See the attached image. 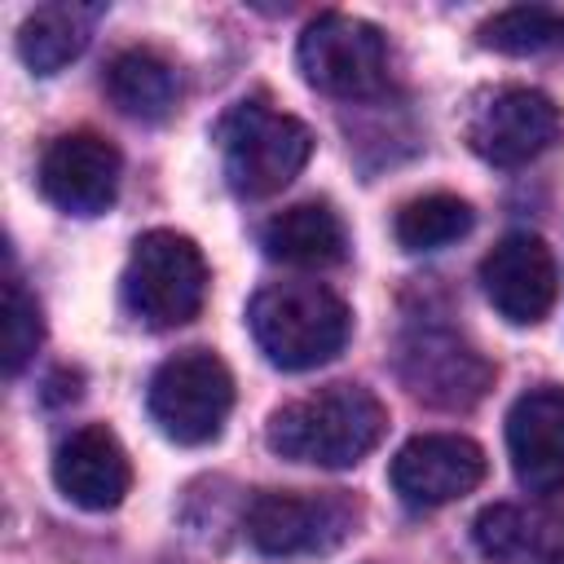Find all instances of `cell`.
Returning a JSON list of instances; mask_svg holds the SVG:
<instances>
[{
	"instance_id": "obj_1",
	"label": "cell",
	"mask_w": 564,
	"mask_h": 564,
	"mask_svg": "<svg viewBox=\"0 0 564 564\" xmlns=\"http://www.w3.org/2000/svg\"><path fill=\"white\" fill-rule=\"evenodd\" d=\"M388 427L383 401L366 383H326L269 414L264 441L278 458L313 467H357Z\"/></svg>"
},
{
	"instance_id": "obj_2",
	"label": "cell",
	"mask_w": 564,
	"mask_h": 564,
	"mask_svg": "<svg viewBox=\"0 0 564 564\" xmlns=\"http://www.w3.org/2000/svg\"><path fill=\"white\" fill-rule=\"evenodd\" d=\"M247 326L260 352L282 370H313L348 344V304L322 282H273L251 308Z\"/></svg>"
},
{
	"instance_id": "obj_3",
	"label": "cell",
	"mask_w": 564,
	"mask_h": 564,
	"mask_svg": "<svg viewBox=\"0 0 564 564\" xmlns=\"http://www.w3.org/2000/svg\"><path fill=\"white\" fill-rule=\"evenodd\" d=\"M220 154H225V181L238 198H269L286 189L308 154H313V132L295 115L273 110L264 97L238 101L220 128Z\"/></svg>"
},
{
	"instance_id": "obj_4",
	"label": "cell",
	"mask_w": 564,
	"mask_h": 564,
	"mask_svg": "<svg viewBox=\"0 0 564 564\" xmlns=\"http://www.w3.org/2000/svg\"><path fill=\"white\" fill-rule=\"evenodd\" d=\"M207 300V260L194 238L176 229H150L132 242L123 269V308L150 326L172 330L203 313Z\"/></svg>"
},
{
	"instance_id": "obj_5",
	"label": "cell",
	"mask_w": 564,
	"mask_h": 564,
	"mask_svg": "<svg viewBox=\"0 0 564 564\" xmlns=\"http://www.w3.org/2000/svg\"><path fill=\"white\" fill-rule=\"evenodd\" d=\"M150 419L176 445H207L220 436L234 410V375L207 348H185L167 357L145 392Z\"/></svg>"
},
{
	"instance_id": "obj_6",
	"label": "cell",
	"mask_w": 564,
	"mask_h": 564,
	"mask_svg": "<svg viewBox=\"0 0 564 564\" xmlns=\"http://www.w3.org/2000/svg\"><path fill=\"white\" fill-rule=\"evenodd\" d=\"M300 75L326 97H375L388 84V44L379 26L352 13H322L304 26L295 48Z\"/></svg>"
},
{
	"instance_id": "obj_7",
	"label": "cell",
	"mask_w": 564,
	"mask_h": 564,
	"mask_svg": "<svg viewBox=\"0 0 564 564\" xmlns=\"http://www.w3.org/2000/svg\"><path fill=\"white\" fill-rule=\"evenodd\" d=\"M357 529V502L348 494H291L264 489L247 507V542L260 555L295 560L326 555Z\"/></svg>"
},
{
	"instance_id": "obj_8",
	"label": "cell",
	"mask_w": 564,
	"mask_h": 564,
	"mask_svg": "<svg viewBox=\"0 0 564 564\" xmlns=\"http://www.w3.org/2000/svg\"><path fill=\"white\" fill-rule=\"evenodd\" d=\"M560 141V110L538 88H498L467 119V145L494 167H524Z\"/></svg>"
},
{
	"instance_id": "obj_9",
	"label": "cell",
	"mask_w": 564,
	"mask_h": 564,
	"mask_svg": "<svg viewBox=\"0 0 564 564\" xmlns=\"http://www.w3.org/2000/svg\"><path fill=\"white\" fill-rule=\"evenodd\" d=\"M401 375L414 397H423L427 405H445V410L476 405L494 383V366L445 326H423L405 335Z\"/></svg>"
},
{
	"instance_id": "obj_10",
	"label": "cell",
	"mask_w": 564,
	"mask_h": 564,
	"mask_svg": "<svg viewBox=\"0 0 564 564\" xmlns=\"http://www.w3.org/2000/svg\"><path fill=\"white\" fill-rule=\"evenodd\" d=\"M485 480V449L454 432H423L405 441L392 458V489L405 507L432 511Z\"/></svg>"
},
{
	"instance_id": "obj_11",
	"label": "cell",
	"mask_w": 564,
	"mask_h": 564,
	"mask_svg": "<svg viewBox=\"0 0 564 564\" xmlns=\"http://www.w3.org/2000/svg\"><path fill=\"white\" fill-rule=\"evenodd\" d=\"M119 150L97 132H62L40 154V189L66 216H101L119 194Z\"/></svg>"
},
{
	"instance_id": "obj_12",
	"label": "cell",
	"mask_w": 564,
	"mask_h": 564,
	"mask_svg": "<svg viewBox=\"0 0 564 564\" xmlns=\"http://www.w3.org/2000/svg\"><path fill=\"white\" fill-rule=\"evenodd\" d=\"M480 286L511 326H533L551 313L555 291H560L555 256L538 234L516 229L498 238L494 251L480 260Z\"/></svg>"
},
{
	"instance_id": "obj_13",
	"label": "cell",
	"mask_w": 564,
	"mask_h": 564,
	"mask_svg": "<svg viewBox=\"0 0 564 564\" xmlns=\"http://www.w3.org/2000/svg\"><path fill=\"white\" fill-rule=\"evenodd\" d=\"M511 471L533 494L564 489V388L542 383L516 397L507 414Z\"/></svg>"
},
{
	"instance_id": "obj_14",
	"label": "cell",
	"mask_w": 564,
	"mask_h": 564,
	"mask_svg": "<svg viewBox=\"0 0 564 564\" xmlns=\"http://www.w3.org/2000/svg\"><path fill=\"white\" fill-rule=\"evenodd\" d=\"M53 480L57 489L84 507V511H110L123 502L128 485H132V463L119 445V436L101 423L75 427L57 454H53Z\"/></svg>"
},
{
	"instance_id": "obj_15",
	"label": "cell",
	"mask_w": 564,
	"mask_h": 564,
	"mask_svg": "<svg viewBox=\"0 0 564 564\" xmlns=\"http://www.w3.org/2000/svg\"><path fill=\"white\" fill-rule=\"evenodd\" d=\"M260 247L269 260L295 269H330L348 256V234L326 203H295L260 229Z\"/></svg>"
},
{
	"instance_id": "obj_16",
	"label": "cell",
	"mask_w": 564,
	"mask_h": 564,
	"mask_svg": "<svg viewBox=\"0 0 564 564\" xmlns=\"http://www.w3.org/2000/svg\"><path fill=\"white\" fill-rule=\"evenodd\" d=\"M106 97L115 101V110H123L128 119L141 123H159L172 115L176 97H181V75L176 66L154 53V48H123L110 57L106 66Z\"/></svg>"
},
{
	"instance_id": "obj_17",
	"label": "cell",
	"mask_w": 564,
	"mask_h": 564,
	"mask_svg": "<svg viewBox=\"0 0 564 564\" xmlns=\"http://www.w3.org/2000/svg\"><path fill=\"white\" fill-rule=\"evenodd\" d=\"M93 22H97V9L88 4H40L18 26V57L35 75H53L88 48Z\"/></svg>"
},
{
	"instance_id": "obj_18",
	"label": "cell",
	"mask_w": 564,
	"mask_h": 564,
	"mask_svg": "<svg viewBox=\"0 0 564 564\" xmlns=\"http://www.w3.org/2000/svg\"><path fill=\"white\" fill-rule=\"evenodd\" d=\"M471 225H476V212L458 194H423L397 212L392 234L405 251H436V247L458 242Z\"/></svg>"
},
{
	"instance_id": "obj_19",
	"label": "cell",
	"mask_w": 564,
	"mask_h": 564,
	"mask_svg": "<svg viewBox=\"0 0 564 564\" xmlns=\"http://www.w3.org/2000/svg\"><path fill=\"white\" fill-rule=\"evenodd\" d=\"M560 40H564V13L546 9V4H516V9H502L480 22V44L511 53V57L542 53Z\"/></svg>"
},
{
	"instance_id": "obj_20",
	"label": "cell",
	"mask_w": 564,
	"mask_h": 564,
	"mask_svg": "<svg viewBox=\"0 0 564 564\" xmlns=\"http://www.w3.org/2000/svg\"><path fill=\"white\" fill-rule=\"evenodd\" d=\"M44 339V317L35 295L22 286L18 273L4 278V375H22V366L35 357Z\"/></svg>"
},
{
	"instance_id": "obj_21",
	"label": "cell",
	"mask_w": 564,
	"mask_h": 564,
	"mask_svg": "<svg viewBox=\"0 0 564 564\" xmlns=\"http://www.w3.org/2000/svg\"><path fill=\"white\" fill-rule=\"evenodd\" d=\"M476 546L489 555V560H516L524 546H529V524L516 507L498 502V507H485L476 516V529H471Z\"/></svg>"
},
{
	"instance_id": "obj_22",
	"label": "cell",
	"mask_w": 564,
	"mask_h": 564,
	"mask_svg": "<svg viewBox=\"0 0 564 564\" xmlns=\"http://www.w3.org/2000/svg\"><path fill=\"white\" fill-rule=\"evenodd\" d=\"M546 564H564V542H555V546H551V555H546Z\"/></svg>"
}]
</instances>
